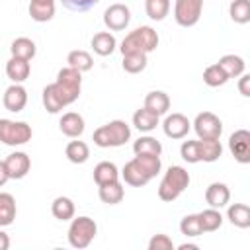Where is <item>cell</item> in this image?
<instances>
[{"mask_svg":"<svg viewBox=\"0 0 250 250\" xmlns=\"http://www.w3.org/2000/svg\"><path fill=\"white\" fill-rule=\"evenodd\" d=\"M82 88V72L64 66L59 70L57 80L43 88V105L49 113H59L62 107L78 100Z\"/></svg>","mask_w":250,"mask_h":250,"instance_id":"cell-1","label":"cell"},{"mask_svg":"<svg viewBox=\"0 0 250 250\" xmlns=\"http://www.w3.org/2000/svg\"><path fill=\"white\" fill-rule=\"evenodd\" d=\"M160 168H162V162L158 154H135V158H131L123 166L121 176L125 184L133 188H141V186H146L160 172Z\"/></svg>","mask_w":250,"mask_h":250,"instance_id":"cell-2","label":"cell"},{"mask_svg":"<svg viewBox=\"0 0 250 250\" xmlns=\"http://www.w3.org/2000/svg\"><path fill=\"white\" fill-rule=\"evenodd\" d=\"M158 47V33L150 27V25H141L137 29H133L131 33L125 35V39L121 41V55H129V53H152Z\"/></svg>","mask_w":250,"mask_h":250,"instance_id":"cell-3","label":"cell"},{"mask_svg":"<svg viewBox=\"0 0 250 250\" xmlns=\"http://www.w3.org/2000/svg\"><path fill=\"white\" fill-rule=\"evenodd\" d=\"M189 186V174L182 166H170L158 186V197L162 201H176Z\"/></svg>","mask_w":250,"mask_h":250,"instance_id":"cell-4","label":"cell"},{"mask_svg":"<svg viewBox=\"0 0 250 250\" xmlns=\"http://www.w3.org/2000/svg\"><path fill=\"white\" fill-rule=\"evenodd\" d=\"M94 143L102 148H109V146H121L131 139V129L125 121L121 119H113L102 127H98L94 131Z\"/></svg>","mask_w":250,"mask_h":250,"instance_id":"cell-5","label":"cell"},{"mask_svg":"<svg viewBox=\"0 0 250 250\" xmlns=\"http://www.w3.org/2000/svg\"><path fill=\"white\" fill-rule=\"evenodd\" d=\"M98 232V225L90 217H76L68 227V242L72 248H88Z\"/></svg>","mask_w":250,"mask_h":250,"instance_id":"cell-6","label":"cell"},{"mask_svg":"<svg viewBox=\"0 0 250 250\" xmlns=\"http://www.w3.org/2000/svg\"><path fill=\"white\" fill-rule=\"evenodd\" d=\"M31 127L25 121H12V119H0V141L8 146H20L31 141Z\"/></svg>","mask_w":250,"mask_h":250,"instance_id":"cell-7","label":"cell"},{"mask_svg":"<svg viewBox=\"0 0 250 250\" xmlns=\"http://www.w3.org/2000/svg\"><path fill=\"white\" fill-rule=\"evenodd\" d=\"M203 12V0H176L174 4V18L178 25L191 27L199 21Z\"/></svg>","mask_w":250,"mask_h":250,"instance_id":"cell-8","label":"cell"},{"mask_svg":"<svg viewBox=\"0 0 250 250\" xmlns=\"http://www.w3.org/2000/svg\"><path fill=\"white\" fill-rule=\"evenodd\" d=\"M193 129L199 139H219L223 133V121L211 111H201L193 121Z\"/></svg>","mask_w":250,"mask_h":250,"instance_id":"cell-9","label":"cell"},{"mask_svg":"<svg viewBox=\"0 0 250 250\" xmlns=\"http://www.w3.org/2000/svg\"><path fill=\"white\" fill-rule=\"evenodd\" d=\"M229 148L236 162L248 164L250 162V133L246 129H238L229 137Z\"/></svg>","mask_w":250,"mask_h":250,"instance_id":"cell-10","label":"cell"},{"mask_svg":"<svg viewBox=\"0 0 250 250\" xmlns=\"http://www.w3.org/2000/svg\"><path fill=\"white\" fill-rule=\"evenodd\" d=\"M131 21V12L125 4H111L105 12H104V23L111 29V31H121L129 25Z\"/></svg>","mask_w":250,"mask_h":250,"instance_id":"cell-11","label":"cell"},{"mask_svg":"<svg viewBox=\"0 0 250 250\" xmlns=\"http://www.w3.org/2000/svg\"><path fill=\"white\" fill-rule=\"evenodd\" d=\"M4 166H6V172H8L10 180H21V178L27 176V172L31 168V160H29V156L25 152L16 150V152L6 156Z\"/></svg>","mask_w":250,"mask_h":250,"instance_id":"cell-12","label":"cell"},{"mask_svg":"<svg viewBox=\"0 0 250 250\" xmlns=\"http://www.w3.org/2000/svg\"><path fill=\"white\" fill-rule=\"evenodd\" d=\"M191 123L189 119L184 115V113H172V115H166L164 123H162V129H164V135L170 137V139H184L189 131Z\"/></svg>","mask_w":250,"mask_h":250,"instance_id":"cell-13","label":"cell"},{"mask_svg":"<svg viewBox=\"0 0 250 250\" xmlns=\"http://www.w3.org/2000/svg\"><path fill=\"white\" fill-rule=\"evenodd\" d=\"M2 104H4V107H6L8 111H14V113L21 111V109L25 107V104H27V92H25V88H23L21 84H12V86H8L6 92H4Z\"/></svg>","mask_w":250,"mask_h":250,"instance_id":"cell-14","label":"cell"},{"mask_svg":"<svg viewBox=\"0 0 250 250\" xmlns=\"http://www.w3.org/2000/svg\"><path fill=\"white\" fill-rule=\"evenodd\" d=\"M230 199V189L227 184H221V182H213L207 186L205 189V201L209 203V207H215V209H221L229 203Z\"/></svg>","mask_w":250,"mask_h":250,"instance_id":"cell-15","label":"cell"},{"mask_svg":"<svg viewBox=\"0 0 250 250\" xmlns=\"http://www.w3.org/2000/svg\"><path fill=\"white\" fill-rule=\"evenodd\" d=\"M59 129L62 131V135L70 137V139H78L82 133H84V119L80 113H74V111H68L61 117L59 121Z\"/></svg>","mask_w":250,"mask_h":250,"instance_id":"cell-16","label":"cell"},{"mask_svg":"<svg viewBox=\"0 0 250 250\" xmlns=\"http://www.w3.org/2000/svg\"><path fill=\"white\" fill-rule=\"evenodd\" d=\"M29 72H31V66H29V61H25V59L12 57L6 62V74H8V78L14 84H21L23 80H27L29 78Z\"/></svg>","mask_w":250,"mask_h":250,"instance_id":"cell-17","label":"cell"},{"mask_svg":"<svg viewBox=\"0 0 250 250\" xmlns=\"http://www.w3.org/2000/svg\"><path fill=\"white\" fill-rule=\"evenodd\" d=\"M145 107L160 117V115H164V113L170 109V98H168V94L162 92V90L148 92L146 98H145Z\"/></svg>","mask_w":250,"mask_h":250,"instance_id":"cell-18","label":"cell"},{"mask_svg":"<svg viewBox=\"0 0 250 250\" xmlns=\"http://www.w3.org/2000/svg\"><path fill=\"white\" fill-rule=\"evenodd\" d=\"M29 16L35 21H49L55 16V0H29Z\"/></svg>","mask_w":250,"mask_h":250,"instance_id":"cell-19","label":"cell"},{"mask_svg":"<svg viewBox=\"0 0 250 250\" xmlns=\"http://www.w3.org/2000/svg\"><path fill=\"white\" fill-rule=\"evenodd\" d=\"M115 45H117V41H115V37H113L109 31H100V33H96V35L92 37V49H94V53L100 55V57L111 55V53L115 51Z\"/></svg>","mask_w":250,"mask_h":250,"instance_id":"cell-20","label":"cell"},{"mask_svg":"<svg viewBox=\"0 0 250 250\" xmlns=\"http://www.w3.org/2000/svg\"><path fill=\"white\" fill-rule=\"evenodd\" d=\"M119 180V170L113 162L109 160H104L100 164H96L94 168V182L98 186H104V184H109V182H117Z\"/></svg>","mask_w":250,"mask_h":250,"instance_id":"cell-21","label":"cell"},{"mask_svg":"<svg viewBox=\"0 0 250 250\" xmlns=\"http://www.w3.org/2000/svg\"><path fill=\"white\" fill-rule=\"evenodd\" d=\"M98 188H100V191H98L100 199H102L104 203H107V205L119 203V201L123 199V195H125V189H123V186L119 184V180H117V182L104 184V186H98Z\"/></svg>","mask_w":250,"mask_h":250,"instance_id":"cell-22","label":"cell"},{"mask_svg":"<svg viewBox=\"0 0 250 250\" xmlns=\"http://www.w3.org/2000/svg\"><path fill=\"white\" fill-rule=\"evenodd\" d=\"M227 219L234 227H238V229H248L250 227V209H248V205H244V203H232L229 207V211H227Z\"/></svg>","mask_w":250,"mask_h":250,"instance_id":"cell-23","label":"cell"},{"mask_svg":"<svg viewBox=\"0 0 250 250\" xmlns=\"http://www.w3.org/2000/svg\"><path fill=\"white\" fill-rule=\"evenodd\" d=\"M217 64L225 70V74H227L229 78H236V76H240V74L244 72V68H246L244 59L238 57V55H225V57L219 59Z\"/></svg>","mask_w":250,"mask_h":250,"instance_id":"cell-24","label":"cell"},{"mask_svg":"<svg viewBox=\"0 0 250 250\" xmlns=\"http://www.w3.org/2000/svg\"><path fill=\"white\" fill-rule=\"evenodd\" d=\"M35 51H37L35 49V43L29 37H18L10 45L12 57H20V59H25V61H31L35 57Z\"/></svg>","mask_w":250,"mask_h":250,"instance_id":"cell-25","label":"cell"},{"mask_svg":"<svg viewBox=\"0 0 250 250\" xmlns=\"http://www.w3.org/2000/svg\"><path fill=\"white\" fill-rule=\"evenodd\" d=\"M133 125H135L139 131L148 133V131L156 129V125H158V115L152 113V111H148L146 107L137 109V111L133 113Z\"/></svg>","mask_w":250,"mask_h":250,"instance_id":"cell-26","label":"cell"},{"mask_svg":"<svg viewBox=\"0 0 250 250\" xmlns=\"http://www.w3.org/2000/svg\"><path fill=\"white\" fill-rule=\"evenodd\" d=\"M64 154L72 164H84L90 156V148L84 141H70L64 148Z\"/></svg>","mask_w":250,"mask_h":250,"instance_id":"cell-27","label":"cell"},{"mask_svg":"<svg viewBox=\"0 0 250 250\" xmlns=\"http://www.w3.org/2000/svg\"><path fill=\"white\" fill-rule=\"evenodd\" d=\"M51 213L59 221H70L74 217V203H72V199L64 197V195L57 197L53 201V205H51Z\"/></svg>","mask_w":250,"mask_h":250,"instance_id":"cell-28","label":"cell"},{"mask_svg":"<svg viewBox=\"0 0 250 250\" xmlns=\"http://www.w3.org/2000/svg\"><path fill=\"white\" fill-rule=\"evenodd\" d=\"M16 219V199L12 193H0V227L12 225Z\"/></svg>","mask_w":250,"mask_h":250,"instance_id":"cell-29","label":"cell"},{"mask_svg":"<svg viewBox=\"0 0 250 250\" xmlns=\"http://www.w3.org/2000/svg\"><path fill=\"white\" fill-rule=\"evenodd\" d=\"M201 145V162H215L223 154V145L219 139H199Z\"/></svg>","mask_w":250,"mask_h":250,"instance_id":"cell-30","label":"cell"},{"mask_svg":"<svg viewBox=\"0 0 250 250\" xmlns=\"http://www.w3.org/2000/svg\"><path fill=\"white\" fill-rule=\"evenodd\" d=\"M197 215H199V223H201L203 232H213V230L221 229V225H223V215L215 207H209Z\"/></svg>","mask_w":250,"mask_h":250,"instance_id":"cell-31","label":"cell"},{"mask_svg":"<svg viewBox=\"0 0 250 250\" xmlns=\"http://www.w3.org/2000/svg\"><path fill=\"white\" fill-rule=\"evenodd\" d=\"M66 62L70 68H76L78 72H86L92 68L94 61H92V55L82 51V49H76V51H70L68 57H66Z\"/></svg>","mask_w":250,"mask_h":250,"instance_id":"cell-32","label":"cell"},{"mask_svg":"<svg viewBox=\"0 0 250 250\" xmlns=\"http://www.w3.org/2000/svg\"><path fill=\"white\" fill-rule=\"evenodd\" d=\"M133 152L135 154H158L162 152V145L154 137H139L133 143Z\"/></svg>","mask_w":250,"mask_h":250,"instance_id":"cell-33","label":"cell"},{"mask_svg":"<svg viewBox=\"0 0 250 250\" xmlns=\"http://www.w3.org/2000/svg\"><path fill=\"white\" fill-rule=\"evenodd\" d=\"M146 16L154 21H162L170 12V0H145Z\"/></svg>","mask_w":250,"mask_h":250,"instance_id":"cell-34","label":"cell"},{"mask_svg":"<svg viewBox=\"0 0 250 250\" xmlns=\"http://www.w3.org/2000/svg\"><path fill=\"white\" fill-rule=\"evenodd\" d=\"M229 14L234 23H248L250 21V0H232Z\"/></svg>","mask_w":250,"mask_h":250,"instance_id":"cell-35","label":"cell"},{"mask_svg":"<svg viewBox=\"0 0 250 250\" xmlns=\"http://www.w3.org/2000/svg\"><path fill=\"white\" fill-rule=\"evenodd\" d=\"M146 68V55L145 53H129L123 55V70L129 74H139Z\"/></svg>","mask_w":250,"mask_h":250,"instance_id":"cell-36","label":"cell"},{"mask_svg":"<svg viewBox=\"0 0 250 250\" xmlns=\"http://www.w3.org/2000/svg\"><path fill=\"white\" fill-rule=\"evenodd\" d=\"M227 80H229V76L225 74V70H223L219 64H211V66H207V68L203 70V82H205L207 86H211V88H219V86H223Z\"/></svg>","mask_w":250,"mask_h":250,"instance_id":"cell-37","label":"cell"},{"mask_svg":"<svg viewBox=\"0 0 250 250\" xmlns=\"http://www.w3.org/2000/svg\"><path fill=\"white\" fill-rule=\"evenodd\" d=\"M180 154L189 164L201 162V145H199V141H184L182 146H180Z\"/></svg>","mask_w":250,"mask_h":250,"instance_id":"cell-38","label":"cell"},{"mask_svg":"<svg viewBox=\"0 0 250 250\" xmlns=\"http://www.w3.org/2000/svg\"><path fill=\"white\" fill-rule=\"evenodd\" d=\"M180 230H182V234H186V236H189V238L203 234V229H201V223H199V215H197V213L186 215V217L180 221Z\"/></svg>","mask_w":250,"mask_h":250,"instance_id":"cell-39","label":"cell"},{"mask_svg":"<svg viewBox=\"0 0 250 250\" xmlns=\"http://www.w3.org/2000/svg\"><path fill=\"white\" fill-rule=\"evenodd\" d=\"M100 0H61V4L70 12H88L92 10Z\"/></svg>","mask_w":250,"mask_h":250,"instance_id":"cell-40","label":"cell"},{"mask_svg":"<svg viewBox=\"0 0 250 250\" xmlns=\"http://www.w3.org/2000/svg\"><path fill=\"white\" fill-rule=\"evenodd\" d=\"M174 242L168 234H154L148 240V250H172Z\"/></svg>","mask_w":250,"mask_h":250,"instance_id":"cell-41","label":"cell"},{"mask_svg":"<svg viewBox=\"0 0 250 250\" xmlns=\"http://www.w3.org/2000/svg\"><path fill=\"white\" fill-rule=\"evenodd\" d=\"M238 92L244 96V98H248L250 96V74H240V80H238Z\"/></svg>","mask_w":250,"mask_h":250,"instance_id":"cell-42","label":"cell"},{"mask_svg":"<svg viewBox=\"0 0 250 250\" xmlns=\"http://www.w3.org/2000/svg\"><path fill=\"white\" fill-rule=\"evenodd\" d=\"M8 248H10V236L4 230H0V250H8Z\"/></svg>","mask_w":250,"mask_h":250,"instance_id":"cell-43","label":"cell"},{"mask_svg":"<svg viewBox=\"0 0 250 250\" xmlns=\"http://www.w3.org/2000/svg\"><path fill=\"white\" fill-rule=\"evenodd\" d=\"M8 172H6V166H4V160H0V186H4L8 182Z\"/></svg>","mask_w":250,"mask_h":250,"instance_id":"cell-44","label":"cell"},{"mask_svg":"<svg viewBox=\"0 0 250 250\" xmlns=\"http://www.w3.org/2000/svg\"><path fill=\"white\" fill-rule=\"evenodd\" d=\"M197 248H199L197 244H189V242H184L178 246V250H197Z\"/></svg>","mask_w":250,"mask_h":250,"instance_id":"cell-45","label":"cell"}]
</instances>
